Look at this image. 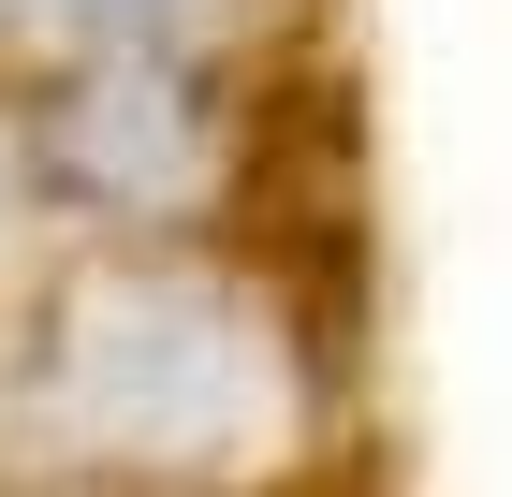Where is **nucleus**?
<instances>
[{"label":"nucleus","mask_w":512,"mask_h":497,"mask_svg":"<svg viewBox=\"0 0 512 497\" xmlns=\"http://www.w3.org/2000/svg\"><path fill=\"white\" fill-rule=\"evenodd\" d=\"M44 381H59V424L118 468L249 483L308 439V351L278 337L249 278H205V264H103L59 307Z\"/></svg>","instance_id":"nucleus-1"},{"label":"nucleus","mask_w":512,"mask_h":497,"mask_svg":"<svg viewBox=\"0 0 512 497\" xmlns=\"http://www.w3.org/2000/svg\"><path fill=\"white\" fill-rule=\"evenodd\" d=\"M59 176H88L103 205L161 220V205H191L205 176H220V132H205V103L161 74V59H118V74H88L74 103H59Z\"/></svg>","instance_id":"nucleus-2"},{"label":"nucleus","mask_w":512,"mask_h":497,"mask_svg":"<svg viewBox=\"0 0 512 497\" xmlns=\"http://www.w3.org/2000/svg\"><path fill=\"white\" fill-rule=\"evenodd\" d=\"M0 15L15 30H88V44H132L147 59V44H191L220 0H0Z\"/></svg>","instance_id":"nucleus-3"}]
</instances>
